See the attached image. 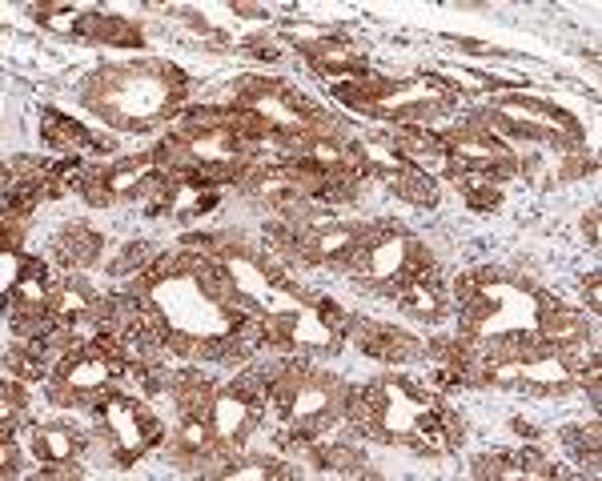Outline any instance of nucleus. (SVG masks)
<instances>
[{
	"mask_svg": "<svg viewBox=\"0 0 602 481\" xmlns=\"http://www.w3.org/2000/svg\"><path fill=\"white\" fill-rule=\"evenodd\" d=\"M96 249H101V245H96V237H93V232H85V229H69V232H64V240H61L64 261H77V265H85Z\"/></svg>",
	"mask_w": 602,
	"mask_h": 481,
	"instance_id": "nucleus-1",
	"label": "nucleus"
}]
</instances>
